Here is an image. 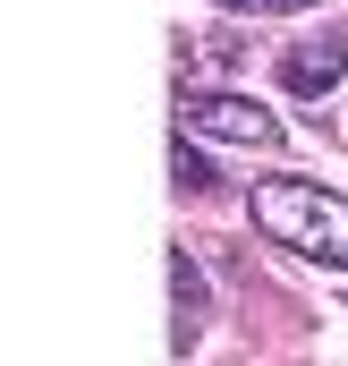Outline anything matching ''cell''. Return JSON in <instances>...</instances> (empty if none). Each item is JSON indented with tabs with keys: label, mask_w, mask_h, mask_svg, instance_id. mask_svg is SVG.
Here are the masks:
<instances>
[{
	"label": "cell",
	"mask_w": 348,
	"mask_h": 366,
	"mask_svg": "<svg viewBox=\"0 0 348 366\" xmlns=\"http://www.w3.org/2000/svg\"><path fill=\"white\" fill-rule=\"evenodd\" d=\"M247 213H255L263 239H280L289 256L348 273V196H332L314 179H255L247 187Z\"/></svg>",
	"instance_id": "1"
},
{
	"label": "cell",
	"mask_w": 348,
	"mask_h": 366,
	"mask_svg": "<svg viewBox=\"0 0 348 366\" xmlns=\"http://www.w3.org/2000/svg\"><path fill=\"white\" fill-rule=\"evenodd\" d=\"M178 128L187 137H213V145H247V154H272L280 145V119L247 102V94H178Z\"/></svg>",
	"instance_id": "2"
},
{
	"label": "cell",
	"mask_w": 348,
	"mask_h": 366,
	"mask_svg": "<svg viewBox=\"0 0 348 366\" xmlns=\"http://www.w3.org/2000/svg\"><path fill=\"white\" fill-rule=\"evenodd\" d=\"M340 77H348V26H314L306 43L280 51V94H297V102H323Z\"/></svg>",
	"instance_id": "3"
},
{
	"label": "cell",
	"mask_w": 348,
	"mask_h": 366,
	"mask_svg": "<svg viewBox=\"0 0 348 366\" xmlns=\"http://www.w3.org/2000/svg\"><path fill=\"white\" fill-rule=\"evenodd\" d=\"M170 298H178V315H170V350H178V358H187V350L204 341V298H213V290H204V273H195V256H187V247H170Z\"/></svg>",
	"instance_id": "4"
},
{
	"label": "cell",
	"mask_w": 348,
	"mask_h": 366,
	"mask_svg": "<svg viewBox=\"0 0 348 366\" xmlns=\"http://www.w3.org/2000/svg\"><path fill=\"white\" fill-rule=\"evenodd\" d=\"M170 179L187 187V196H204V187H221V162H204V145L178 128V145H170Z\"/></svg>",
	"instance_id": "5"
},
{
	"label": "cell",
	"mask_w": 348,
	"mask_h": 366,
	"mask_svg": "<svg viewBox=\"0 0 348 366\" xmlns=\"http://www.w3.org/2000/svg\"><path fill=\"white\" fill-rule=\"evenodd\" d=\"M221 9H238V17H289V9H314V0H221Z\"/></svg>",
	"instance_id": "6"
}]
</instances>
